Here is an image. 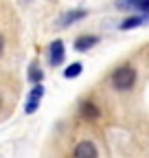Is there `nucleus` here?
<instances>
[{
  "label": "nucleus",
  "mask_w": 149,
  "mask_h": 158,
  "mask_svg": "<svg viewBox=\"0 0 149 158\" xmlns=\"http://www.w3.org/2000/svg\"><path fill=\"white\" fill-rule=\"evenodd\" d=\"M136 84V70L132 66H121L112 75V86L116 90H129Z\"/></svg>",
  "instance_id": "obj_1"
},
{
  "label": "nucleus",
  "mask_w": 149,
  "mask_h": 158,
  "mask_svg": "<svg viewBox=\"0 0 149 158\" xmlns=\"http://www.w3.org/2000/svg\"><path fill=\"white\" fill-rule=\"evenodd\" d=\"M66 57V48H64V42L62 40H55V42H50L48 46V64L50 66H59L64 62Z\"/></svg>",
  "instance_id": "obj_2"
},
{
  "label": "nucleus",
  "mask_w": 149,
  "mask_h": 158,
  "mask_svg": "<svg viewBox=\"0 0 149 158\" xmlns=\"http://www.w3.org/2000/svg\"><path fill=\"white\" fill-rule=\"evenodd\" d=\"M72 158H99V154H97L95 143H90V141H81V143H77V147H74Z\"/></svg>",
  "instance_id": "obj_3"
},
{
  "label": "nucleus",
  "mask_w": 149,
  "mask_h": 158,
  "mask_svg": "<svg viewBox=\"0 0 149 158\" xmlns=\"http://www.w3.org/2000/svg\"><path fill=\"white\" fill-rule=\"evenodd\" d=\"M42 94H44V88H42L40 84H35V88L29 92L26 106H24V112H26V114H33L37 108H40V99H42Z\"/></svg>",
  "instance_id": "obj_4"
},
{
  "label": "nucleus",
  "mask_w": 149,
  "mask_h": 158,
  "mask_svg": "<svg viewBox=\"0 0 149 158\" xmlns=\"http://www.w3.org/2000/svg\"><path fill=\"white\" fill-rule=\"evenodd\" d=\"M97 44H99V37L97 35H83L79 40H74V48H77L79 53H83V51H88L92 46H97Z\"/></svg>",
  "instance_id": "obj_5"
},
{
  "label": "nucleus",
  "mask_w": 149,
  "mask_h": 158,
  "mask_svg": "<svg viewBox=\"0 0 149 158\" xmlns=\"http://www.w3.org/2000/svg\"><path fill=\"white\" fill-rule=\"evenodd\" d=\"M119 7H121V9L136 7V9H140L145 15H149V0H121V2H119Z\"/></svg>",
  "instance_id": "obj_6"
},
{
  "label": "nucleus",
  "mask_w": 149,
  "mask_h": 158,
  "mask_svg": "<svg viewBox=\"0 0 149 158\" xmlns=\"http://www.w3.org/2000/svg\"><path fill=\"white\" fill-rule=\"evenodd\" d=\"M81 18H86V11H81V9H74V11H68V13H64V18H62V27H68V24H72V22H77V20H81Z\"/></svg>",
  "instance_id": "obj_7"
},
{
  "label": "nucleus",
  "mask_w": 149,
  "mask_h": 158,
  "mask_svg": "<svg viewBox=\"0 0 149 158\" xmlns=\"http://www.w3.org/2000/svg\"><path fill=\"white\" fill-rule=\"evenodd\" d=\"M81 116L83 118H90V121H95V118H99V108L95 106V103H83L81 106Z\"/></svg>",
  "instance_id": "obj_8"
},
{
  "label": "nucleus",
  "mask_w": 149,
  "mask_h": 158,
  "mask_svg": "<svg viewBox=\"0 0 149 158\" xmlns=\"http://www.w3.org/2000/svg\"><path fill=\"white\" fill-rule=\"evenodd\" d=\"M81 70H83V66H81L79 62H74V64L66 66V70H64V77H66V79H74V77H79V75H81Z\"/></svg>",
  "instance_id": "obj_9"
},
{
  "label": "nucleus",
  "mask_w": 149,
  "mask_h": 158,
  "mask_svg": "<svg viewBox=\"0 0 149 158\" xmlns=\"http://www.w3.org/2000/svg\"><path fill=\"white\" fill-rule=\"evenodd\" d=\"M143 24V15H134V18H127L121 22V29L127 31V29H134V27H140Z\"/></svg>",
  "instance_id": "obj_10"
},
{
  "label": "nucleus",
  "mask_w": 149,
  "mask_h": 158,
  "mask_svg": "<svg viewBox=\"0 0 149 158\" xmlns=\"http://www.w3.org/2000/svg\"><path fill=\"white\" fill-rule=\"evenodd\" d=\"M29 79H31V81H35V84H40V81H42V70L37 68V66H33V68L29 70Z\"/></svg>",
  "instance_id": "obj_11"
},
{
  "label": "nucleus",
  "mask_w": 149,
  "mask_h": 158,
  "mask_svg": "<svg viewBox=\"0 0 149 158\" xmlns=\"http://www.w3.org/2000/svg\"><path fill=\"white\" fill-rule=\"evenodd\" d=\"M2 51H5V37H2V33H0V55H2Z\"/></svg>",
  "instance_id": "obj_12"
}]
</instances>
